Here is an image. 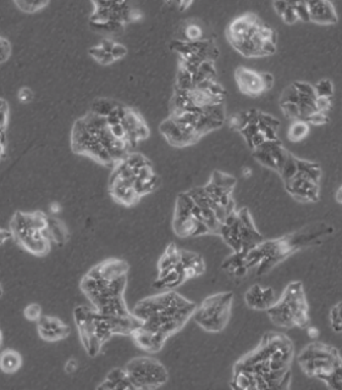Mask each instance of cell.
Segmentation results:
<instances>
[{"label": "cell", "mask_w": 342, "mask_h": 390, "mask_svg": "<svg viewBox=\"0 0 342 390\" xmlns=\"http://www.w3.org/2000/svg\"><path fill=\"white\" fill-rule=\"evenodd\" d=\"M98 389L107 390H135L131 379L128 378V372L125 369H113L108 374L107 378L103 381L102 384H99Z\"/></svg>", "instance_id": "cell-21"}, {"label": "cell", "mask_w": 342, "mask_h": 390, "mask_svg": "<svg viewBox=\"0 0 342 390\" xmlns=\"http://www.w3.org/2000/svg\"><path fill=\"white\" fill-rule=\"evenodd\" d=\"M234 294L219 292L205 297L193 314L192 318L198 326L210 333H219L225 330L230 321Z\"/></svg>", "instance_id": "cell-9"}, {"label": "cell", "mask_w": 342, "mask_h": 390, "mask_svg": "<svg viewBox=\"0 0 342 390\" xmlns=\"http://www.w3.org/2000/svg\"><path fill=\"white\" fill-rule=\"evenodd\" d=\"M0 236H1V243L4 244L8 238L13 237V233H11V231H10V229H9V231H6V229H1V234H0Z\"/></svg>", "instance_id": "cell-46"}, {"label": "cell", "mask_w": 342, "mask_h": 390, "mask_svg": "<svg viewBox=\"0 0 342 390\" xmlns=\"http://www.w3.org/2000/svg\"><path fill=\"white\" fill-rule=\"evenodd\" d=\"M125 369L136 389H157L165 384L169 378L165 366L152 357L133 359Z\"/></svg>", "instance_id": "cell-11"}, {"label": "cell", "mask_w": 342, "mask_h": 390, "mask_svg": "<svg viewBox=\"0 0 342 390\" xmlns=\"http://www.w3.org/2000/svg\"><path fill=\"white\" fill-rule=\"evenodd\" d=\"M307 4L309 21L323 26L338 23V13L333 3L323 0V1H309Z\"/></svg>", "instance_id": "cell-17"}, {"label": "cell", "mask_w": 342, "mask_h": 390, "mask_svg": "<svg viewBox=\"0 0 342 390\" xmlns=\"http://www.w3.org/2000/svg\"><path fill=\"white\" fill-rule=\"evenodd\" d=\"M282 21L287 23V25H294L296 22L299 21L297 13H296L295 3H287V8L281 16Z\"/></svg>", "instance_id": "cell-34"}, {"label": "cell", "mask_w": 342, "mask_h": 390, "mask_svg": "<svg viewBox=\"0 0 342 390\" xmlns=\"http://www.w3.org/2000/svg\"><path fill=\"white\" fill-rule=\"evenodd\" d=\"M321 167L316 162L299 159L296 174L284 182L287 193L299 203H316L321 194Z\"/></svg>", "instance_id": "cell-10"}, {"label": "cell", "mask_w": 342, "mask_h": 390, "mask_svg": "<svg viewBox=\"0 0 342 390\" xmlns=\"http://www.w3.org/2000/svg\"><path fill=\"white\" fill-rule=\"evenodd\" d=\"M266 312L271 322L280 328H308L311 318L304 285L299 280L289 283L280 299Z\"/></svg>", "instance_id": "cell-8"}, {"label": "cell", "mask_w": 342, "mask_h": 390, "mask_svg": "<svg viewBox=\"0 0 342 390\" xmlns=\"http://www.w3.org/2000/svg\"><path fill=\"white\" fill-rule=\"evenodd\" d=\"M311 132V125L306 122L304 120H296L291 123L290 128L287 131V138L290 142L297 143L301 140L306 139Z\"/></svg>", "instance_id": "cell-24"}, {"label": "cell", "mask_w": 342, "mask_h": 390, "mask_svg": "<svg viewBox=\"0 0 342 390\" xmlns=\"http://www.w3.org/2000/svg\"><path fill=\"white\" fill-rule=\"evenodd\" d=\"M227 37L232 48L246 58H264L276 51V32L256 14L234 19L227 26Z\"/></svg>", "instance_id": "cell-4"}, {"label": "cell", "mask_w": 342, "mask_h": 390, "mask_svg": "<svg viewBox=\"0 0 342 390\" xmlns=\"http://www.w3.org/2000/svg\"><path fill=\"white\" fill-rule=\"evenodd\" d=\"M191 4H192L191 1H179V3H174V5H175L176 8L179 9L180 11H184V10H186Z\"/></svg>", "instance_id": "cell-45"}, {"label": "cell", "mask_w": 342, "mask_h": 390, "mask_svg": "<svg viewBox=\"0 0 342 390\" xmlns=\"http://www.w3.org/2000/svg\"><path fill=\"white\" fill-rule=\"evenodd\" d=\"M48 227L51 229V238L53 241L59 244H64L68 239V231L65 228V226L59 222V221L56 220V218H51L49 217L48 218Z\"/></svg>", "instance_id": "cell-26"}, {"label": "cell", "mask_w": 342, "mask_h": 390, "mask_svg": "<svg viewBox=\"0 0 342 390\" xmlns=\"http://www.w3.org/2000/svg\"><path fill=\"white\" fill-rule=\"evenodd\" d=\"M14 4L25 13H36L49 5V1H15Z\"/></svg>", "instance_id": "cell-32"}, {"label": "cell", "mask_w": 342, "mask_h": 390, "mask_svg": "<svg viewBox=\"0 0 342 390\" xmlns=\"http://www.w3.org/2000/svg\"><path fill=\"white\" fill-rule=\"evenodd\" d=\"M308 334L313 340H316V338L319 337V332L314 327H308Z\"/></svg>", "instance_id": "cell-47"}, {"label": "cell", "mask_w": 342, "mask_h": 390, "mask_svg": "<svg viewBox=\"0 0 342 390\" xmlns=\"http://www.w3.org/2000/svg\"><path fill=\"white\" fill-rule=\"evenodd\" d=\"M237 217L239 221V234L242 241V253L247 255L248 251H252L253 248L259 246L264 241V237L256 231L247 208L241 209L237 211Z\"/></svg>", "instance_id": "cell-15"}, {"label": "cell", "mask_w": 342, "mask_h": 390, "mask_svg": "<svg viewBox=\"0 0 342 390\" xmlns=\"http://www.w3.org/2000/svg\"><path fill=\"white\" fill-rule=\"evenodd\" d=\"M128 285V275L115 280H104L86 275L80 283V288L87 299L99 312L111 316H130L124 300V292Z\"/></svg>", "instance_id": "cell-6"}, {"label": "cell", "mask_w": 342, "mask_h": 390, "mask_svg": "<svg viewBox=\"0 0 342 390\" xmlns=\"http://www.w3.org/2000/svg\"><path fill=\"white\" fill-rule=\"evenodd\" d=\"M88 54H90L92 58H93L98 64L103 65V66H107V65H110L116 61L114 59V56H111V53H107L104 51L100 44L99 46H95V47L90 48L88 51Z\"/></svg>", "instance_id": "cell-28"}, {"label": "cell", "mask_w": 342, "mask_h": 390, "mask_svg": "<svg viewBox=\"0 0 342 390\" xmlns=\"http://www.w3.org/2000/svg\"><path fill=\"white\" fill-rule=\"evenodd\" d=\"M121 102H115L113 99H108V98H99L95 99L92 105H90V112L93 114L99 115L103 117H108L109 115L115 110L116 107L120 105Z\"/></svg>", "instance_id": "cell-25"}, {"label": "cell", "mask_w": 342, "mask_h": 390, "mask_svg": "<svg viewBox=\"0 0 342 390\" xmlns=\"http://www.w3.org/2000/svg\"><path fill=\"white\" fill-rule=\"evenodd\" d=\"M71 148L73 153L77 155H85L102 165L115 167V162L113 160L109 152L103 147L102 143L97 139V137L86 127L82 119H78L73 123V131H71Z\"/></svg>", "instance_id": "cell-12"}, {"label": "cell", "mask_w": 342, "mask_h": 390, "mask_svg": "<svg viewBox=\"0 0 342 390\" xmlns=\"http://www.w3.org/2000/svg\"><path fill=\"white\" fill-rule=\"evenodd\" d=\"M115 44L116 43L113 42L110 39H104V41H102V43H100V47H102L104 51H107V53H111V51H113V48H114Z\"/></svg>", "instance_id": "cell-44"}, {"label": "cell", "mask_w": 342, "mask_h": 390, "mask_svg": "<svg viewBox=\"0 0 342 390\" xmlns=\"http://www.w3.org/2000/svg\"><path fill=\"white\" fill-rule=\"evenodd\" d=\"M196 310L193 301L167 290L140 301L133 307V314L142 321L145 330L158 333L167 339L187 323Z\"/></svg>", "instance_id": "cell-2"}, {"label": "cell", "mask_w": 342, "mask_h": 390, "mask_svg": "<svg viewBox=\"0 0 342 390\" xmlns=\"http://www.w3.org/2000/svg\"><path fill=\"white\" fill-rule=\"evenodd\" d=\"M186 280H188L185 275L184 266L179 263L174 270H171L167 273V276L157 278V280L154 282L153 287L157 289H174L185 283Z\"/></svg>", "instance_id": "cell-22"}, {"label": "cell", "mask_w": 342, "mask_h": 390, "mask_svg": "<svg viewBox=\"0 0 342 390\" xmlns=\"http://www.w3.org/2000/svg\"><path fill=\"white\" fill-rule=\"evenodd\" d=\"M131 337H133V342L138 348L150 352H160L162 347H164V344L167 342L165 337H162L158 333L147 331L142 326L137 328L136 331L131 334Z\"/></svg>", "instance_id": "cell-20"}, {"label": "cell", "mask_w": 342, "mask_h": 390, "mask_svg": "<svg viewBox=\"0 0 342 390\" xmlns=\"http://www.w3.org/2000/svg\"><path fill=\"white\" fill-rule=\"evenodd\" d=\"M176 88L179 90H190L195 88L193 85V75L188 73L187 70L179 66L177 75H176Z\"/></svg>", "instance_id": "cell-27"}, {"label": "cell", "mask_w": 342, "mask_h": 390, "mask_svg": "<svg viewBox=\"0 0 342 390\" xmlns=\"http://www.w3.org/2000/svg\"><path fill=\"white\" fill-rule=\"evenodd\" d=\"M313 88L316 98H326V99L333 98V85L329 78H323L321 81L316 82V85H313Z\"/></svg>", "instance_id": "cell-29"}, {"label": "cell", "mask_w": 342, "mask_h": 390, "mask_svg": "<svg viewBox=\"0 0 342 390\" xmlns=\"http://www.w3.org/2000/svg\"><path fill=\"white\" fill-rule=\"evenodd\" d=\"M329 317L333 331L342 333V302H338L330 310Z\"/></svg>", "instance_id": "cell-30"}, {"label": "cell", "mask_w": 342, "mask_h": 390, "mask_svg": "<svg viewBox=\"0 0 342 390\" xmlns=\"http://www.w3.org/2000/svg\"><path fill=\"white\" fill-rule=\"evenodd\" d=\"M24 315L28 321L38 322L41 317H42V307L38 304H31V305L26 307Z\"/></svg>", "instance_id": "cell-33"}, {"label": "cell", "mask_w": 342, "mask_h": 390, "mask_svg": "<svg viewBox=\"0 0 342 390\" xmlns=\"http://www.w3.org/2000/svg\"><path fill=\"white\" fill-rule=\"evenodd\" d=\"M335 199H336L338 204H342V186L341 187H338V191L335 193Z\"/></svg>", "instance_id": "cell-48"}, {"label": "cell", "mask_w": 342, "mask_h": 390, "mask_svg": "<svg viewBox=\"0 0 342 390\" xmlns=\"http://www.w3.org/2000/svg\"><path fill=\"white\" fill-rule=\"evenodd\" d=\"M295 347L284 333L268 332L254 350L234 366L231 386L235 389H289Z\"/></svg>", "instance_id": "cell-1"}, {"label": "cell", "mask_w": 342, "mask_h": 390, "mask_svg": "<svg viewBox=\"0 0 342 390\" xmlns=\"http://www.w3.org/2000/svg\"><path fill=\"white\" fill-rule=\"evenodd\" d=\"M235 80L241 93L251 98L261 97L274 85L271 73H256L248 68H236Z\"/></svg>", "instance_id": "cell-13"}, {"label": "cell", "mask_w": 342, "mask_h": 390, "mask_svg": "<svg viewBox=\"0 0 342 390\" xmlns=\"http://www.w3.org/2000/svg\"><path fill=\"white\" fill-rule=\"evenodd\" d=\"M111 56H114L115 60L123 59V58L128 56V48L123 46V44L116 43L114 48H113V51H111Z\"/></svg>", "instance_id": "cell-39"}, {"label": "cell", "mask_w": 342, "mask_h": 390, "mask_svg": "<svg viewBox=\"0 0 342 390\" xmlns=\"http://www.w3.org/2000/svg\"><path fill=\"white\" fill-rule=\"evenodd\" d=\"M159 130L162 136L165 137L167 143L177 148L196 144L197 142L201 139V137L197 135L195 128L179 125L170 117H167L160 123Z\"/></svg>", "instance_id": "cell-14"}, {"label": "cell", "mask_w": 342, "mask_h": 390, "mask_svg": "<svg viewBox=\"0 0 342 390\" xmlns=\"http://www.w3.org/2000/svg\"><path fill=\"white\" fill-rule=\"evenodd\" d=\"M0 49H1V63H5L11 56V44L5 37L0 38Z\"/></svg>", "instance_id": "cell-37"}, {"label": "cell", "mask_w": 342, "mask_h": 390, "mask_svg": "<svg viewBox=\"0 0 342 390\" xmlns=\"http://www.w3.org/2000/svg\"><path fill=\"white\" fill-rule=\"evenodd\" d=\"M0 115H1V130H6L10 111H9L8 102H6V100H5V99H1V107H0Z\"/></svg>", "instance_id": "cell-38"}, {"label": "cell", "mask_w": 342, "mask_h": 390, "mask_svg": "<svg viewBox=\"0 0 342 390\" xmlns=\"http://www.w3.org/2000/svg\"><path fill=\"white\" fill-rule=\"evenodd\" d=\"M38 334L46 342H58L70 334V327L59 318L42 316L38 321Z\"/></svg>", "instance_id": "cell-16"}, {"label": "cell", "mask_w": 342, "mask_h": 390, "mask_svg": "<svg viewBox=\"0 0 342 390\" xmlns=\"http://www.w3.org/2000/svg\"><path fill=\"white\" fill-rule=\"evenodd\" d=\"M185 37H186V42H201L204 41V31L202 30L200 26L196 23H191L186 27L185 30Z\"/></svg>", "instance_id": "cell-31"}, {"label": "cell", "mask_w": 342, "mask_h": 390, "mask_svg": "<svg viewBox=\"0 0 342 390\" xmlns=\"http://www.w3.org/2000/svg\"><path fill=\"white\" fill-rule=\"evenodd\" d=\"M17 97H19V100L21 102H30L32 99H33V92L30 90V88H27V87H24V88H21L20 90V92H19V94H17Z\"/></svg>", "instance_id": "cell-41"}, {"label": "cell", "mask_w": 342, "mask_h": 390, "mask_svg": "<svg viewBox=\"0 0 342 390\" xmlns=\"http://www.w3.org/2000/svg\"><path fill=\"white\" fill-rule=\"evenodd\" d=\"M77 367H78L77 361L75 360V359H70V360L66 362V365H65V371H66V374H73V372L76 371Z\"/></svg>", "instance_id": "cell-43"}, {"label": "cell", "mask_w": 342, "mask_h": 390, "mask_svg": "<svg viewBox=\"0 0 342 390\" xmlns=\"http://www.w3.org/2000/svg\"><path fill=\"white\" fill-rule=\"evenodd\" d=\"M22 365V357L15 350H4L0 357V367L4 374H15Z\"/></svg>", "instance_id": "cell-23"}, {"label": "cell", "mask_w": 342, "mask_h": 390, "mask_svg": "<svg viewBox=\"0 0 342 390\" xmlns=\"http://www.w3.org/2000/svg\"><path fill=\"white\" fill-rule=\"evenodd\" d=\"M51 212H54V214H56V212H58L60 210L59 205H58V204H53L51 206Z\"/></svg>", "instance_id": "cell-49"}, {"label": "cell", "mask_w": 342, "mask_h": 390, "mask_svg": "<svg viewBox=\"0 0 342 390\" xmlns=\"http://www.w3.org/2000/svg\"><path fill=\"white\" fill-rule=\"evenodd\" d=\"M128 271V265L124 260L108 259L103 263L95 265L88 271V276L104 280H115L121 276H126Z\"/></svg>", "instance_id": "cell-19"}, {"label": "cell", "mask_w": 342, "mask_h": 390, "mask_svg": "<svg viewBox=\"0 0 342 390\" xmlns=\"http://www.w3.org/2000/svg\"><path fill=\"white\" fill-rule=\"evenodd\" d=\"M73 318L82 345L90 357H97L103 345L116 334V316L82 305L75 309Z\"/></svg>", "instance_id": "cell-7"}, {"label": "cell", "mask_w": 342, "mask_h": 390, "mask_svg": "<svg viewBox=\"0 0 342 390\" xmlns=\"http://www.w3.org/2000/svg\"><path fill=\"white\" fill-rule=\"evenodd\" d=\"M287 3L289 1H274L273 6L275 9V11L278 13L279 16H281L282 13L286 10Z\"/></svg>", "instance_id": "cell-42"}, {"label": "cell", "mask_w": 342, "mask_h": 390, "mask_svg": "<svg viewBox=\"0 0 342 390\" xmlns=\"http://www.w3.org/2000/svg\"><path fill=\"white\" fill-rule=\"evenodd\" d=\"M297 361L308 377L325 383L330 389L342 390V357L333 345L313 340L299 352Z\"/></svg>", "instance_id": "cell-5"}, {"label": "cell", "mask_w": 342, "mask_h": 390, "mask_svg": "<svg viewBox=\"0 0 342 390\" xmlns=\"http://www.w3.org/2000/svg\"><path fill=\"white\" fill-rule=\"evenodd\" d=\"M295 9L299 21L309 22V11H308L307 3H304V1L295 3Z\"/></svg>", "instance_id": "cell-36"}, {"label": "cell", "mask_w": 342, "mask_h": 390, "mask_svg": "<svg viewBox=\"0 0 342 390\" xmlns=\"http://www.w3.org/2000/svg\"><path fill=\"white\" fill-rule=\"evenodd\" d=\"M244 301L248 307L256 311H268L275 304V292L273 288H261L259 285H254L248 289Z\"/></svg>", "instance_id": "cell-18"}, {"label": "cell", "mask_w": 342, "mask_h": 390, "mask_svg": "<svg viewBox=\"0 0 342 390\" xmlns=\"http://www.w3.org/2000/svg\"><path fill=\"white\" fill-rule=\"evenodd\" d=\"M306 122L309 123L311 126H323L325 123L329 122V116L326 112H321V111H316L313 112L307 120Z\"/></svg>", "instance_id": "cell-35"}, {"label": "cell", "mask_w": 342, "mask_h": 390, "mask_svg": "<svg viewBox=\"0 0 342 390\" xmlns=\"http://www.w3.org/2000/svg\"><path fill=\"white\" fill-rule=\"evenodd\" d=\"M331 99H326V98H316V110L321 111V112H326L330 110L331 107Z\"/></svg>", "instance_id": "cell-40"}, {"label": "cell", "mask_w": 342, "mask_h": 390, "mask_svg": "<svg viewBox=\"0 0 342 390\" xmlns=\"http://www.w3.org/2000/svg\"><path fill=\"white\" fill-rule=\"evenodd\" d=\"M333 227L326 222H316L281 238L269 239L256 246L261 256V263L256 268V275L263 276L271 271L276 265L290 258L297 251L316 246L333 236Z\"/></svg>", "instance_id": "cell-3"}]
</instances>
